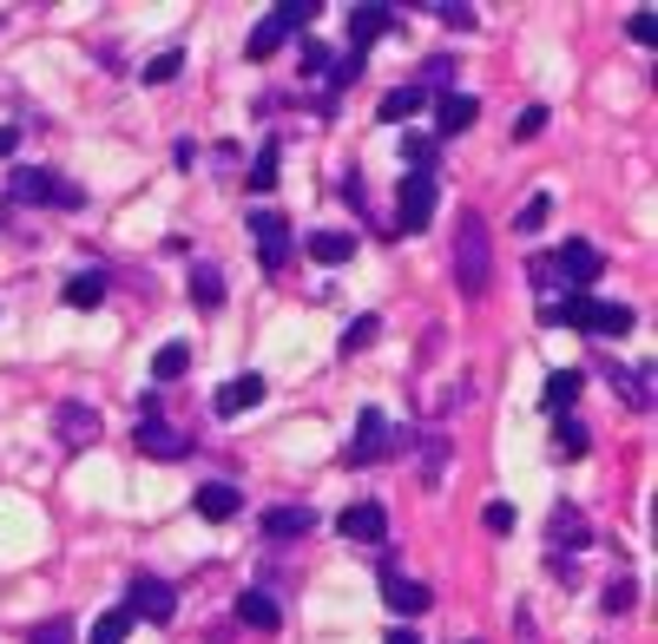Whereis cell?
<instances>
[{
  "label": "cell",
  "mask_w": 658,
  "mask_h": 644,
  "mask_svg": "<svg viewBox=\"0 0 658 644\" xmlns=\"http://www.w3.org/2000/svg\"><path fill=\"white\" fill-rule=\"evenodd\" d=\"M454 289L468 303H481L494 289V230L481 211H461V224H454Z\"/></svg>",
  "instance_id": "obj_1"
},
{
  "label": "cell",
  "mask_w": 658,
  "mask_h": 644,
  "mask_svg": "<svg viewBox=\"0 0 658 644\" xmlns=\"http://www.w3.org/2000/svg\"><path fill=\"white\" fill-rule=\"evenodd\" d=\"M7 191H13V205H47V211H79L86 205V191L67 185L60 171H47V165H20L7 178Z\"/></svg>",
  "instance_id": "obj_2"
},
{
  "label": "cell",
  "mask_w": 658,
  "mask_h": 644,
  "mask_svg": "<svg viewBox=\"0 0 658 644\" xmlns=\"http://www.w3.org/2000/svg\"><path fill=\"white\" fill-rule=\"evenodd\" d=\"M310 13H316L310 0H284V7H271V13L251 27V47H244V53H251V60H271L291 33H303V20H310Z\"/></svg>",
  "instance_id": "obj_3"
},
{
  "label": "cell",
  "mask_w": 658,
  "mask_h": 644,
  "mask_svg": "<svg viewBox=\"0 0 658 644\" xmlns=\"http://www.w3.org/2000/svg\"><path fill=\"white\" fill-rule=\"evenodd\" d=\"M389 447H395L389 415H382V408H363V415H356V434H350V447H343V467H375Z\"/></svg>",
  "instance_id": "obj_4"
},
{
  "label": "cell",
  "mask_w": 658,
  "mask_h": 644,
  "mask_svg": "<svg viewBox=\"0 0 658 644\" xmlns=\"http://www.w3.org/2000/svg\"><path fill=\"white\" fill-rule=\"evenodd\" d=\"M251 237H257L264 270H271V277H284V264H291V250H296L291 217H284V211H251Z\"/></svg>",
  "instance_id": "obj_5"
},
{
  "label": "cell",
  "mask_w": 658,
  "mask_h": 644,
  "mask_svg": "<svg viewBox=\"0 0 658 644\" xmlns=\"http://www.w3.org/2000/svg\"><path fill=\"white\" fill-rule=\"evenodd\" d=\"M126 618H151V625H171L178 618V592L165 585V578H151V573H139L132 578V592H126V605H119Z\"/></svg>",
  "instance_id": "obj_6"
},
{
  "label": "cell",
  "mask_w": 658,
  "mask_h": 644,
  "mask_svg": "<svg viewBox=\"0 0 658 644\" xmlns=\"http://www.w3.org/2000/svg\"><path fill=\"white\" fill-rule=\"evenodd\" d=\"M429 217H435V171H409L395 191V224L415 237V230H429Z\"/></svg>",
  "instance_id": "obj_7"
},
{
  "label": "cell",
  "mask_w": 658,
  "mask_h": 644,
  "mask_svg": "<svg viewBox=\"0 0 658 644\" xmlns=\"http://www.w3.org/2000/svg\"><path fill=\"white\" fill-rule=\"evenodd\" d=\"M53 440H60L67 454H86V447L99 440V408H92V402H60V408H53Z\"/></svg>",
  "instance_id": "obj_8"
},
{
  "label": "cell",
  "mask_w": 658,
  "mask_h": 644,
  "mask_svg": "<svg viewBox=\"0 0 658 644\" xmlns=\"http://www.w3.org/2000/svg\"><path fill=\"white\" fill-rule=\"evenodd\" d=\"M382 598H389V612H395V618H422V612L435 605V592H429L422 578H402L389 553H382Z\"/></svg>",
  "instance_id": "obj_9"
},
{
  "label": "cell",
  "mask_w": 658,
  "mask_h": 644,
  "mask_svg": "<svg viewBox=\"0 0 658 644\" xmlns=\"http://www.w3.org/2000/svg\"><path fill=\"white\" fill-rule=\"evenodd\" d=\"M336 533L350 539V546H382L389 539V513H382V501H356L336 513Z\"/></svg>",
  "instance_id": "obj_10"
},
{
  "label": "cell",
  "mask_w": 658,
  "mask_h": 644,
  "mask_svg": "<svg viewBox=\"0 0 658 644\" xmlns=\"http://www.w3.org/2000/svg\"><path fill=\"white\" fill-rule=\"evenodd\" d=\"M553 270H560V277H567L573 289H586V284H599L606 257H599V250H592L586 237H567V244H560V257H553Z\"/></svg>",
  "instance_id": "obj_11"
},
{
  "label": "cell",
  "mask_w": 658,
  "mask_h": 644,
  "mask_svg": "<svg viewBox=\"0 0 658 644\" xmlns=\"http://www.w3.org/2000/svg\"><path fill=\"white\" fill-rule=\"evenodd\" d=\"M257 402H264V375L251 368V375H230L218 395H212V415H218V422H237V415L257 408Z\"/></svg>",
  "instance_id": "obj_12"
},
{
  "label": "cell",
  "mask_w": 658,
  "mask_h": 644,
  "mask_svg": "<svg viewBox=\"0 0 658 644\" xmlns=\"http://www.w3.org/2000/svg\"><path fill=\"white\" fill-rule=\"evenodd\" d=\"M586 539H592V526H586V513H580V506H553V519H547V546H553V559L580 553Z\"/></svg>",
  "instance_id": "obj_13"
},
{
  "label": "cell",
  "mask_w": 658,
  "mask_h": 644,
  "mask_svg": "<svg viewBox=\"0 0 658 644\" xmlns=\"http://www.w3.org/2000/svg\"><path fill=\"white\" fill-rule=\"evenodd\" d=\"M132 440H139V454H151V460H185V454H191V440L178 428H165L158 415H139V434H132Z\"/></svg>",
  "instance_id": "obj_14"
},
{
  "label": "cell",
  "mask_w": 658,
  "mask_h": 644,
  "mask_svg": "<svg viewBox=\"0 0 658 644\" xmlns=\"http://www.w3.org/2000/svg\"><path fill=\"white\" fill-rule=\"evenodd\" d=\"M389 27H395V7H375V0L350 7V53H369V40H382Z\"/></svg>",
  "instance_id": "obj_15"
},
{
  "label": "cell",
  "mask_w": 658,
  "mask_h": 644,
  "mask_svg": "<svg viewBox=\"0 0 658 644\" xmlns=\"http://www.w3.org/2000/svg\"><path fill=\"white\" fill-rule=\"evenodd\" d=\"M474 119H481V99H474V92H441V106H435V132L441 139H461Z\"/></svg>",
  "instance_id": "obj_16"
},
{
  "label": "cell",
  "mask_w": 658,
  "mask_h": 644,
  "mask_svg": "<svg viewBox=\"0 0 658 644\" xmlns=\"http://www.w3.org/2000/svg\"><path fill=\"white\" fill-rule=\"evenodd\" d=\"M257 526H264V539L284 546V539H310V533H316V513H310V506H271Z\"/></svg>",
  "instance_id": "obj_17"
},
{
  "label": "cell",
  "mask_w": 658,
  "mask_h": 644,
  "mask_svg": "<svg viewBox=\"0 0 658 644\" xmlns=\"http://www.w3.org/2000/svg\"><path fill=\"white\" fill-rule=\"evenodd\" d=\"M191 506H198V513H205V519H237V513H244V494H237V487H230V480H205V487H198V494H191Z\"/></svg>",
  "instance_id": "obj_18"
},
{
  "label": "cell",
  "mask_w": 658,
  "mask_h": 644,
  "mask_svg": "<svg viewBox=\"0 0 658 644\" xmlns=\"http://www.w3.org/2000/svg\"><path fill=\"white\" fill-rule=\"evenodd\" d=\"M303 250H310L316 264H350V257H356V237H350V230H310Z\"/></svg>",
  "instance_id": "obj_19"
},
{
  "label": "cell",
  "mask_w": 658,
  "mask_h": 644,
  "mask_svg": "<svg viewBox=\"0 0 658 644\" xmlns=\"http://www.w3.org/2000/svg\"><path fill=\"white\" fill-rule=\"evenodd\" d=\"M237 618H244L251 632H277V625H284V612H277L271 592H237Z\"/></svg>",
  "instance_id": "obj_20"
},
{
  "label": "cell",
  "mask_w": 658,
  "mask_h": 644,
  "mask_svg": "<svg viewBox=\"0 0 658 644\" xmlns=\"http://www.w3.org/2000/svg\"><path fill=\"white\" fill-rule=\"evenodd\" d=\"M580 388H586V375H580V368H553V375H547V395H540V402H547L553 415H567V408L580 402Z\"/></svg>",
  "instance_id": "obj_21"
},
{
  "label": "cell",
  "mask_w": 658,
  "mask_h": 644,
  "mask_svg": "<svg viewBox=\"0 0 658 644\" xmlns=\"http://www.w3.org/2000/svg\"><path fill=\"white\" fill-rule=\"evenodd\" d=\"M60 296H67L73 309H99V303H106V277H99V270H79V277H67Z\"/></svg>",
  "instance_id": "obj_22"
},
{
  "label": "cell",
  "mask_w": 658,
  "mask_h": 644,
  "mask_svg": "<svg viewBox=\"0 0 658 644\" xmlns=\"http://www.w3.org/2000/svg\"><path fill=\"white\" fill-rule=\"evenodd\" d=\"M422 86L409 79V86H395V92H382V126H395V119H409V112H422Z\"/></svg>",
  "instance_id": "obj_23"
},
{
  "label": "cell",
  "mask_w": 658,
  "mask_h": 644,
  "mask_svg": "<svg viewBox=\"0 0 658 644\" xmlns=\"http://www.w3.org/2000/svg\"><path fill=\"white\" fill-rule=\"evenodd\" d=\"M191 303H198V309H218L224 303V270L218 264H198V270H191Z\"/></svg>",
  "instance_id": "obj_24"
},
{
  "label": "cell",
  "mask_w": 658,
  "mask_h": 644,
  "mask_svg": "<svg viewBox=\"0 0 658 644\" xmlns=\"http://www.w3.org/2000/svg\"><path fill=\"white\" fill-rule=\"evenodd\" d=\"M441 467H448V434H422V487H441Z\"/></svg>",
  "instance_id": "obj_25"
},
{
  "label": "cell",
  "mask_w": 658,
  "mask_h": 644,
  "mask_svg": "<svg viewBox=\"0 0 658 644\" xmlns=\"http://www.w3.org/2000/svg\"><path fill=\"white\" fill-rule=\"evenodd\" d=\"M185 368H191V349H185V343H165V349L151 356V382H178Z\"/></svg>",
  "instance_id": "obj_26"
},
{
  "label": "cell",
  "mask_w": 658,
  "mask_h": 644,
  "mask_svg": "<svg viewBox=\"0 0 658 644\" xmlns=\"http://www.w3.org/2000/svg\"><path fill=\"white\" fill-rule=\"evenodd\" d=\"M586 447H592V434H586L580 422H560V428H553V454H560V460H586Z\"/></svg>",
  "instance_id": "obj_27"
},
{
  "label": "cell",
  "mask_w": 658,
  "mask_h": 644,
  "mask_svg": "<svg viewBox=\"0 0 658 644\" xmlns=\"http://www.w3.org/2000/svg\"><path fill=\"white\" fill-rule=\"evenodd\" d=\"M375 336H382V316H356V323L343 329V343H336V349H343V356H363Z\"/></svg>",
  "instance_id": "obj_28"
},
{
  "label": "cell",
  "mask_w": 658,
  "mask_h": 644,
  "mask_svg": "<svg viewBox=\"0 0 658 644\" xmlns=\"http://www.w3.org/2000/svg\"><path fill=\"white\" fill-rule=\"evenodd\" d=\"M126 638H132V618H126V612H99L86 644H126Z\"/></svg>",
  "instance_id": "obj_29"
},
{
  "label": "cell",
  "mask_w": 658,
  "mask_h": 644,
  "mask_svg": "<svg viewBox=\"0 0 658 644\" xmlns=\"http://www.w3.org/2000/svg\"><path fill=\"white\" fill-rule=\"evenodd\" d=\"M277 158H284V145H277V139H264L257 165H251V191H271V185H277Z\"/></svg>",
  "instance_id": "obj_30"
},
{
  "label": "cell",
  "mask_w": 658,
  "mask_h": 644,
  "mask_svg": "<svg viewBox=\"0 0 658 644\" xmlns=\"http://www.w3.org/2000/svg\"><path fill=\"white\" fill-rule=\"evenodd\" d=\"M178 72H185V53H178V47H165L158 60H146V72H139V79H146V86H171Z\"/></svg>",
  "instance_id": "obj_31"
},
{
  "label": "cell",
  "mask_w": 658,
  "mask_h": 644,
  "mask_svg": "<svg viewBox=\"0 0 658 644\" xmlns=\"http://www.w3.org/2000/svg\"><path fill=\"white\" fill-rule=\"evenodd\" d=\"M27 644H79V632H73V618L60 612V618H40V625L27 632Z\"/></svg>",
  "instance_id": "obj_32"
},
{
  "label": "cell",
  "mask_w": 658,
  "mask_h": 644,
  "mask_svg": "<svg viewBox=\"0 0 658 644\" xmlns=\"http://www.w3.org/2000/svg\"><path fill=\"white\" fill-rule=\"evenodd\" d=\"M547 217H553V198H547V191H533V198L520 205V217H513V230H520V237H533Z\"/></svg>",
  "instance_id": "obj_33"
},
{
  "label": "cell",
  "mask_w": 658,
  "mask_h": 644,
  "mask_svg": "<svg viewBox=\"0 0 658 644\" xmlns=\"http://www.w3.org/2000/svg\"><path fill=\"white\" fill-rule=\"evenodd\" d=\"M599 605H606V612H632V605H639V585H632V578H612Z\"/></svg>",
  "instance_id": "obj_34"
},
{
  "label": "cell",
  "mask_w": 658,
  "mask_h": 644,
  "mask_svg": "<svg viewBox=\"0 0 658 644\" xmlns=\"http://www.w3.org/2000/svg\"><path fill=\"white\" fill-rule=\"evenodd\" d=\"M402 158H409V171H429V158H435V139L409 132V139H402Z\"/></svg>",
  "instance_id": "obj_35"
},
{
  "label": "cell",
  "mask_w": 658,
  "mask_h": 644,
  "mask_svg": "<svg viewBox=\"0 0 658 644\" xmlns=\"http://www.w3.org/2000/svg\"><path fill=\"white\" fill-rule=\"evenodd\" d=\"M303 72L310 79H330V47L323 40H303Z\"/></svg>",
  "instance_id": "obj_36"
},
{
  "label": "cell",
  "mask_w": 658,
  "mask_h": 644,
  "mask_svg": "<svg viewBox=\"0 0 658 644\" xmlns=\"http://www.w3.org/2000/svg\"><path fill=\"white\" fill-rule=\"evenodd\" d=\"M547 132V106H527L520 119H513V139H540Z\"/></svg>",
  "instance_id": "obj_37"
},
{
  "label": "cell",
  "mask_w": 658,
  "mask_h": 644,
  "mask_svg": "<svg viewBox=\"0 0 658 644\" xmlns=\"http://www.w3.org/2000/svg\"><path fill=\"white\" fill-rule=\"evenodd\" d=\"M632 40H639V47H658V13H652V7H639V13H632Z\"/></svg>",
  "instance_id": "obj_38"
},
{
  "label": "cell",
  "mask_w": 658,
  "mask_h": 644,
  "mask_svg": "<svg viewBox=\"0 0 658 644\" xmlns=\"http://www.w3.org/2000/svg\"><path fill=\"white\" fill-rule=\"evenodd\" d=\"M481 526H488V533H508V526H513V506H508V501H494L488 513H481Z\"/></svg>",
  "instance_id": "obj_39"
},
{
  "label": "cell",
  "mask_w": 658,
  "mask_h": 644,
  "mask_svg": "<svg viewBox=\"0 0 658 644\" xmlns=\"http://www.w3.org/2000/svg\"><path fill=\"white\" fill-rule=\"evenodd\" d=\"M435 20H448V27H461V33H468V27H474V7H448V0H441Z\"/></svg>",
  "instance_id": "obj_40"
},
{
  "label": "cell",
  "mask_w": 658,
  "mask_h": 644,
  "mask_svg": "<svg viewBox=\"0 0 658 644\" xmlns=\"http://www.w3.org/2000/svg\"><path fill=\"white\" fill-rule=\"evenodd\" d=\"M13 145H20V132H13V126H0V158H7Z\"/></svg>",
  "instance_id": "obj_41"
},
{
  "label": "cell",
  "mask_w": 658,
  "mask_h": 644,
  "mask_svg": "<svg viewBox=\"0 0 658 644\" xmlns=\"http://www.w3.org/2000/svg\"><path fill=\"white\" fill-rule=\"evenodd\" d=\"M389 644H422L415 632H389Z\"/></svg>",
  "instance_id": "obj_42"
},
{
  "label": "cell",
  "mask_w": 658,
  "mask_h": 644,
  "mask_svg": "<svg viewBox=\"0 0 658 644\" xmlns=\"http://www.w3.org/2000/svg\"><path fill=\"white\" fill-rule=\"evenodd\" d=\"M468 644H474V638H468Z\"/></svg>",
  "instance_id": "obj_43"
}]
</instances>
